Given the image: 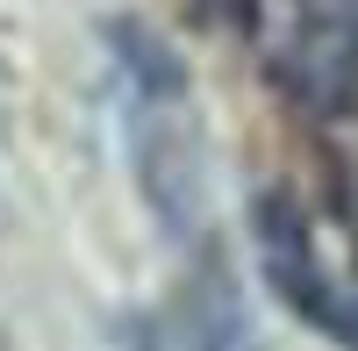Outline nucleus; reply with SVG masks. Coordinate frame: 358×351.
<instances>
[{"mask_svg": "<svg viewBox=\"0 0 358 351\" xmlns=\"http://www.w3.org/2000/svg\"><path fill=\"white\" fill-rule=\"evenodd\" d=\"M258 258H265L273 294H280L294 315H308L330 344L358 351V294L337 287V273H322L315 237H308V222L294 215V201H273V194L258 201Z\"/></svg>", "mask_w": 358, "mask_h": 351, "instance_id": "2", "label": "nucleus"}, {"mask_svg": "<svg viewBox=\"0 0 358 351\" xmlns=\"http://www.w3.org/2000/svg\"><path fill=\"white\" fill-rule=\"evenodd\" d=\"M273 79L301 108H315V115L351 108L358 101V29L351 22H308L301 15L273 43Z\"/></svg>", "mask_w": 358, "mask_h": 351, "instance_id": "3", "label": "nucleus"}, {"mask_svg": "<svg viewBox=\"0 0 358 351\" xmlns=\"http://www.w3.org/2000/svg\"><path fill=\"white\" fill-rule=\"evenodd\" d=\"M108 36H115L129 172H136L151 215L172 237H201V222H208V158H201V122H194V101H187V72H179V57L143 22H115Z\"/></svg>", "mask_w": 358, "mask_h": 351, "instance_id": "1", "label": "nucleus"}, {"mask_svg": "<svg viewBox=\"0 0 358 351\" xmlns=\"http://www.w3.org/2000/svg\"><path fill=\"white\" fill-rule=\"evenodd\" d=\"M294 8H301L308 22H351L358 29V0H294Z\"/></svg>", "mask_w": 358, "mask_h": 351, "instance_id": "4", "label": "nucleus"}]
</instances>
